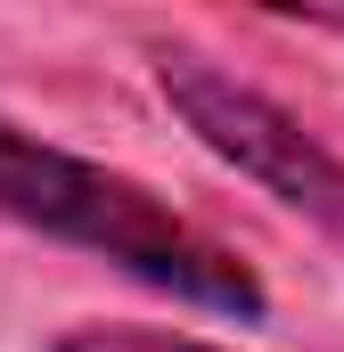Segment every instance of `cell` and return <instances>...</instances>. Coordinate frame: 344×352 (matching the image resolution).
<instances>
[{"instance_id": "cell-1", "label": "cell", "mask_w": 344, "mask_h": 352, "mask_svg": "<svg viewBox=\"0 0 344 352\" xmlns=\"http://www.w3.org/2000/svg\"><path fill=\"white\" fill-rule=\"evenodd\" d=\"M0 221L41 230V238L83 246V254H107L115 270L164 287L180 303H205L222 320H262L270 311L255 270L222 238H205L189 213H172L148 180L107 173L74 148H50L8 115H0Z\"/></svg>"}, {"instance_id": "cell-2", "label": "cell", "mask_w": 344, "mask_h": 352, "mask_svg": "<svg viewBox=\"0 0 344 352\" xmlns=\"http://www.w3.org/2000/svg\"><path fill=\"white\" fill-rule=\"evenodd\" d=\"M156 82H164L172 115L238 173L270 188L287 213H303L328 246L344 254V156H328L279 98H262L255 82H238L230 66L197 58V50H156Z\"/></svg>"}, {"instance_id": "cell-3", "label": "cell", "mask_w": 344, "mask_h": 352, "mask_svg": "<svg viewBox=\"0 0 344 352\" xmlns=\"http://www.w3.org/2000/svg\"><path fill=\"white\" fill-rule=\"evenodd\" d=\"M50 352H222V344H197V336H164V328H74V336H58Z\"/></svg>"}]
</instances>
